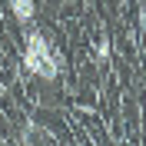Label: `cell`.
Returning <instances> with one entry per match:
<instances>
[{
  "label": "cell",
  "instance_id": "1",
  "mask_svg": "<svg viewBox=\"0 0 146 146\" xmlns=\"http://www.w3.org/2000/svg\"><path fill=\"white\" fill-rule=\"evenodd\" d=\"M23 70L33 73V76H40V80H46V83H53L56 76H60V70H63L60 53L50 46V40H46L40 30H30V33H27V46H23Z\"/></svg>",
  "mask_w": 146,
  "mask_h": 146
},
{
  "label": "cell",
  "instance_id": "2",
  "mask_svg": "<svg viewBox=\"0 0 146 146\" xmlns=\"http://www.w3.org/2000/svg\"><path fill=\"white\" fill-rule=\"evenodd\" d=\"M10 13H13V20L17 23H33V17H36V3L33 0H10Z\"/></svg>",
  "mask_w": 146,
  "mask_h": 146
},
{
  "label": "cell",
  "instance_id": "3",
  "mask_svg": "<svg viewBox=\"0 0 146 146\" xmlns=\"http://www.w3.org/2000/svg\"><path fill=\"white\" fill-rule=\"evenodd\" d=\"M20 143H43V139H50V133L40 126H33V123H23V129H20Z\"/></svg>",
  "mask_w": 146,
  "mask_h": 146
},
{
  "label": "cell",
  "instance_id": "4",
  "mask_svg": "<svg viewBox=\"0 0 146 146\" xmlns=\"http://www.w3.org/2000/svg\"><path fill=\"white\" fill-rule=\"evenodd\" d=\"M110 50H113V46H110V33H96V40H93V53H96V60H100V63H106L110 60Z\"/></svg>",
  "mask_w": 146,
  "mask_h": 146
},
{
  "label": "cell",
  "instance_id": "5",
  "mask_svg": "<svg viewBox=\"0 0 146 146\" xmlns=\"http://www.w3.org/2000/svg\"><path fill=\"white\" fill-rule=\"evenodd\" d=\"M139 30H143V40H146V7H139Z\"/></svg>",
  "mask_w": 146,
  "mask_h": 146
}]
</instances>
